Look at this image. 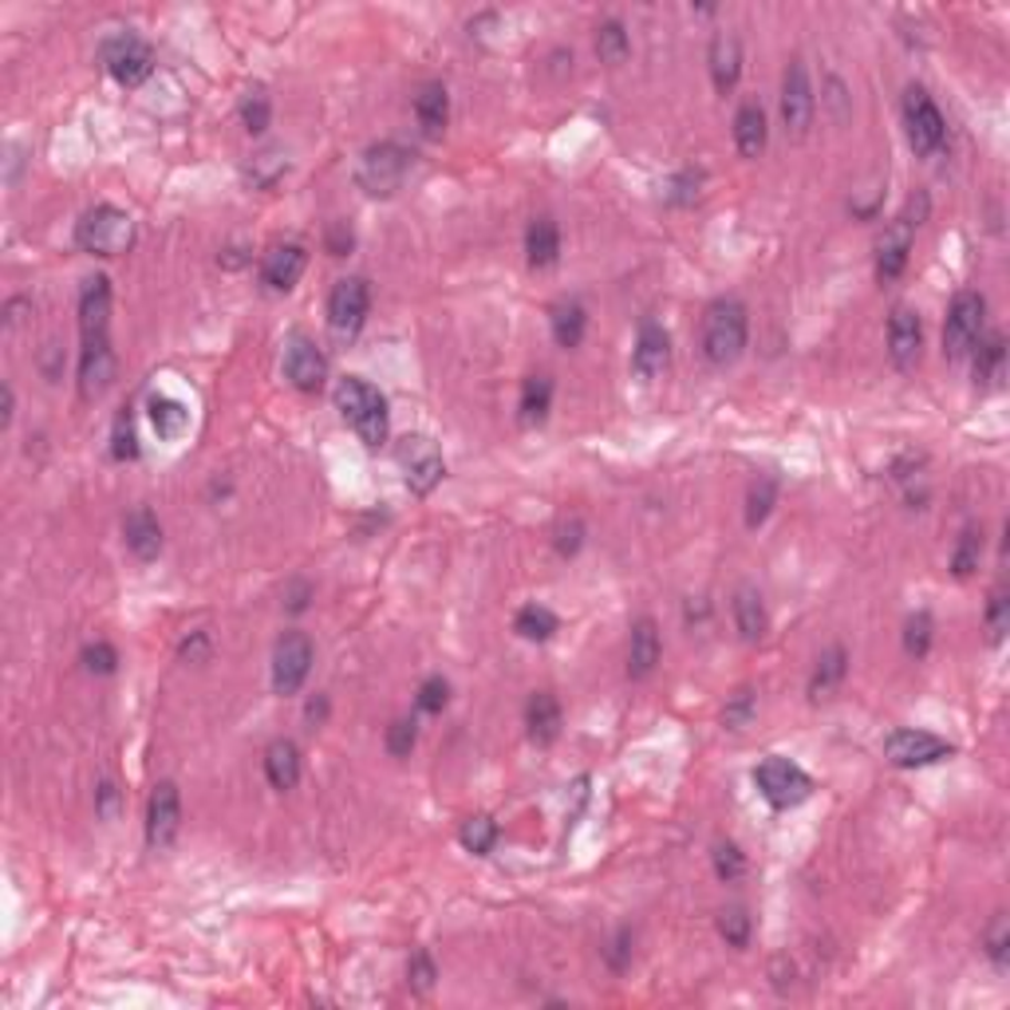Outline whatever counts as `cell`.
<instances>
[{
	"label": "cell",
	"mask_w": 1010,
	"mask_h": 1010,
	"mask_svg": "<svg viewBox=\"0 0 1010 1010\" xmlns=\"http://www.w3.org/2000/svg\"><path fill=\"white\" fill-rule=\"evenodd\" d=\"M336 411L344 414V423L359 434V442L368 451H379L391 431V411H387V399L379 396L368 379L359 376H344L336 383Z\"/></svg>",
	"instance_id": "cell-1"
},
{
	"label": "cell",
	"mask_w": 1010,
	"mask_h": 1010,
	"mask_svg": "<svg viewBox=\"0 0 1010 1010\" xmlns=\"http://www.w3.org/2000/svg\"><path fill=\"white\" fill-rule=\"evenodd\" d=\"M750 340V316H746V304L726 296L715 301L703 316V332H698V344H703V356L715 368H730L738 356L746 351Z\"/></svg>",
	"instance_id": "cell-2"
},
{
	"label": "cell",
	"mask_w": 1010,
	"mask_h": 1010,
	"mask_svg": "<svg viewBox=\"0 0 1010 1010\" xmlns=\"http://www.w3.org/2000/svg\"><path fill=\"white\" fill-rule=\"evenodd\" d=\"M75 245L92 257H119L135 245V218L119 206H92L75 221Z\"/></svg>",
	"instance_id": "cell-3"
},
{
	"label": "cell",
	"mask_w": 1010,
	"mask_h": 1010,
	"mask_svg": "<svg viewBox=\"0 0 1010 1010\" xmlns=\"http://www.w3.org/2000/svg\"><path fill=\"white\" fill-rule=\"evenodd\" d=\"M924 218H928V198L919 193V198L908 202V210L884 230V238L876 241V276H881V281H896V276L908 269L912 238H916V225Z\"/></svg>",
	"instance_id": "cell-4"
},
{
	"label": "cell",
	"mask_w": 1010,
	"mask_h": 1010,
	"mask_svg": "<svg viewBox=\"0 0 1010 1010\" xmlns=\"http://www.w3.org/2000/svg\"><path fill=\"white\" fill-rule=\"evenodd\" d=\"M396 462H399V470H403L407 490L419 497H427L442 478H446V462H442L439 442L427 439V434H407V439H399Z\"/></svg>",
	"instance_id": "cell-5"
},
{
	"label": "cell",
	"mask_w": 1010,
	"mask_h": 1010,
	"mask_svg": "<svg viewBox=\"0 0 1010 1010\" xmlns=\"http://www.w3.org/2000/svg\"><path fill=\"white\" fill-rule=\"evenodd\" d=\"M983 320H987V301L979 293H956L951 308H947L944 320V356L947 359H967L979 348V336H983Z\"/></svg>",
	"instance_id": "cell-6"
},
{
	"label": "cell",
	"mask_w": 1010,
	"mask_h": 1010,
	"mask_svg": "<svg viewBox=\"0 0 1010 1010\" xmlns=\"http://www.w3.org/2000/svg\"><path fill=\"white\" fill-rule=\"evenodd\" d=\"M407 166H411V158H407V150L399 147V143H371V147L364 150V158H359L356 182L364 186V193H371V198H391V193L403 186Z\"/></svg>",
	"instance_id": "cell-7"
},
{
	"label": "cell",
	"mask_w": 1010,
	"mask_h": 1010,
	"mask_svg": "<svg viewBox=\"0 0 1010 1010\" xmlns=\"http://www.w3.org/2000/svg\"><path fill=\"white\" fill-rule=\"evenodd\" d=\"M904 127H908V143L919 158H936L947 147V123L924 87H908L904 95Z\"/></svg>",
	"instance_id": "cell-8"
},
{
	"label": "cell",
	"mask_w": 1010,
	"mask_h": 1010,
	"mask_svg": "<svg viewBox=\"0 0 1010 1010\" xmlns=\"http://www.w3.org/2000/svg\"><path fill=\"white\" fill-rule=\"evenodd\" d=\"M754 786H758V793H762L774 809H793L813 793L809 774L801 770V766H793L790 758H778V754H770L766 762H758Z\"/></svg>",
	"instance_id": "cell-9"
},
{
	"label": "cell",
	"mask_w": 1010,
	"mask_h": 1010,
	"mask_svg": "<svg viewBox=\"0 0 1010 1010\" xmlns=\"http://www.w3.org/2000/svg\"><path fill=\"white\" fill-rule=\"evenodd\" d=\"M371 313V288L364 276H344L328 293V328L336 340H351Z\"/></svg>",
	"instance_id": "cell-10"
},
{
	"label": "cell",
	"mask_w": 1010,
	"mask_h": 1010,
	"mask_svg": "<svg viewBox=\"0 0 1010 1010\" xmlns=\"http://www.w3.org/2000/svg\"><path fill=\"white\" fill-rule=\"evenodd\" d=\"M956 746L947 738L932 735V730H916V726H904V730H892L884 738V758L901 770H919V766H936L944 758H951Z\"/></svg>",
	"instance_id": "cell-11"
},
{
	"label": "cell",
	"mask_w": 1010,
	"mask_h": 1010,
	"mask_svg": "<svg viewBox=\"0 0 1010 1010\" xmlns=\"http://www.w3.org/2000/svg\"><path fill=\"white\" fill-rule=\"evenodd\" d=\"M99 55H103L107 75L115 83H123V87H138V83L155 72V52H150L147 40L135 36V32H119V36H111L107 44H103Z\"/></svg>",
	"instance_id": "cell-12"
},
{
	"label": "cell",
	"mask_w": 1010,
	"mask_h": 1010,
	"mask_svg": "<svg viewBox=\"0 0 1010 1010\" xmlns=\"http://www.w3.org/2000/svg\"><path fill=\"white\" fill-rule=\"evenodd\" d=\"M313 671V640L304 632H285L273 648V691L296 695Z\"/></svg>",
	"instance_id": "cell-13"
},
{
	"label": "cell",
	"mask_w": 1010,
	"mask_h": 1010,
	"mask_svg": "<svg viewBox=\"0 0 1010 1010\" xmlns=\"http://www.w3.org/2000/svg\"><path fill=\"white\" fill-rule=\"evenodd\" d=\"M813 87H809V72L801 60H793L781 75V123H786V135L793 138H806L809 127H813Z\"/></svg>",
	"instance_id": "cell-14"
},
{
	"label": "cell",
	"mask_w": 1010,
	"mask_h": 1010,
	"mask_svg": "<svg viewBox=\"0 0 1010 1010\" xmlns=\"http://www.w3.org/2000/svg\"><path fill=\"white\" fill-rule=\"evenodd\" d=\"M182 825V798H178L175 781H158L155 793L147 801V845L150 849H170Z\"/></svg>",
	"instance_id": "cell-15"
},
{
	"label": "cell",
	"mask_w": 1010,
	"mask_h": 1010,
	"mask_svg": "<svg viewBox=\"0 0 1010 1010\" xmlns=\"http://www.w3.org/2000/svg\"><path fill=\"white\" fill-rule=\"evenodd\" d=\"M919 351H924V324H919V313H912L908 304H896L888 316V359L901 371H912L919 364Z\"/></svg>",
	"instance_id": "cell-16"
},
{
	"label": "cell",
	"mask_w": 1010,
	"mask_h": 1010,
	"mask_svg": "<svg viewBox=\"0 0 1010 1010\" xmlns=\"http://www.w3.org/2000/svg\"><path fill=\"white\" fill-rule=\"evenodd\" d=\"M285 376L288 383L296 387V391H304V396H313V391H320L324 387V376H328V359H324V351L316 348L308 336H293L285 348Z\"/></svg>",
	"instance_id": "cell-17"
},
{
	"label": "cell",
	"mask_w": 1010,
	"mask_h": 1010,
	"mask_svg": "<svg viewBox=\"0 0 1010 1010\" xmlns=\"http://www.w3.org/2000/svg\"><path fill=\"white\" fill-rule=\"evenodd\" d=\"M115 371H119V359H115V348H111V336L107 340H92L83 344L80 351V396L92 403V399L107 396V387L115 383Z\"/></svg>",
	"instance_id": "cell-18"
},
{
	"label": "cell",
	"mask_w": 1010,
	"mask_h": 1010,
	"mask_svg": "<svg viewBox=\"0 0 1010 1010\" xmlns=\"http://www.w3.org/2000/svg\"><path fill=\"white\" fill-rule=\"evenodd\" d=\"M80 336L83 344L107 340L111 336V281L87 276L80 288Z\"/></svg>",
	"instance_id": "cell-19"
},
{
	"label": "cell",
	"mask_w": 1010,
	"mask_h": 1010,
	"mask_svg": "<svg viewBox=\"0 0 1010 1010\" xmlns=\"http://www.w3.org/2000/svg\"><path fill=\"white\" fill-rule=\"evenodd\" d=\"M308 269V249L288 241V245H273L261 257V285L273 288V293H288Z\"/></svg>",
	"instance_id": "cell-20"
},
{
	"label": "cell",
	"mask_w": 1010,
	"mask_h": 1010,
	"mask_svg": "<svg viewBox=\"0 0 1010 1010\" xmlns=\"http://www.w3.org/2000/svg\"><path fill=\"white\" fill-rule=\"evenodd\" d=\"M667 364H671V336L663 332V324L643 320L632 348V371L640 379H655L667 371Z\"/></svg>",
	"instance_id": "cell-21"
},
{
	"label": "cell",
	"mask_w": 1010,
	"mask_h": 1010,
	"mask_svg": "<svg viewBox=\"0 0 1010 1010\" xmlns=\"http://www.w3.org/2000/svg\"><path fill=\"white\" fill-rule=\"evenodd\" d=\"M660 624H655L652 616H640L632 624V635H628V675L632 680H648L655 671V663H660Z\"/></svg>",
	"instance_id": "cell-22"
},
{
	"label": "cell",
	"mask_w": 1010,
	"mask_h": 1010,
	"mask_svg": "<svg viewBox=\"0 0 1010 1010\" xmlns=\"http://www.w3.org/2000/svg\"><path fill=\"white\" fill-rule=\"evenodd\" d=\"M123 537H127V549L138 560H155L162 553V525H158V517L150 514L147 505H138V509H130L123 517Z\"/></svg>",
	"instance_id": "cell-23"
},
{
	"label": "cell",
	"mask_w": 1010,
	"mask_h": 1010,
	"mask_svg": "<svg viewBox=\"0 0 1010 1010\" xmlns=\"http://www.w3.org/2000/svg\"><path fill=\"white\" fill-rule=\"evenodd\" d=\"M560 723H565V711H560L557 695H553V691H537V695L529 698V707H525V726H529V738L537 746L557 743Z\"/></svg>",
	"instance_id": "cell-24"
},
{
	"label": "cell",
	"mask_w": 1010,
	"mask_h": 1010,
	"mask_svg": "<svg viewBox=\"0 0 1010 1010\" xmlns=\"http://www.w3.org/2000/svg\"><path fill=\"white\" fill-rule=\"evenodd\" d=\"M414 119H419L427 138H439L446 130V123H451V95H446V87L439 80L419 87V95H414Z\"/></svg>",
	"instance_id": "cell-25"
},
{
	"label": "cell",
	"mask_w": 1010,
	"mask_h": 1010,
	"mask_svg": "<svg viewBox=\"0 0 1010 1010\" xmlns=\"http://www.w3.org/2000/svg\"><path fill=\"white\" fill-rule=\"evenodd\" d=\"M707 64H711V80H715V87L726 95L738 83V75H743V48H738V40L730 36V32H718V36L711 40Z\"/></svg>",
	"instance_id": "cell-26"
},
{
	"label": "cell",
	"mask_w": 1010,
	"mask_h": 1010,
	"mask_svg": "<svg viewBox=\"0 0 1010 1010\" xmlns=\"http://www.w3.org/2000/svg\"><path fill=\"white\" fill-rule=\"evenodd\" d=\"M147 414H150L155 434L166 442H178L186 431H190V411H186V403L175 396H166V391H155V396H150Z\"/></svg>",
	"instance_id": "cell-27"
},
{
	"label": "cell",
	"mask_w": 1010,
	"mask_h": 1010,
	"mask_svg": "<svg viewBox=\"0 0 1010 1010\" xmlns=\"http://www.w3.org/2000/svg\"><path fill=\"white\" fill-rule=\"evenodd\" d=\"M766 138H770V127H766V111L762 103H743L735 115V147L743 158H758L766 150Z\"/></svg>",
	"instance_id": "cell-28"
},
{
	"label": "cell",
	"mask_w": 1010,
	"mask_h": 1010,
	"mask_svg": "<svg viewBox=\"0 0 1010 1010\" xmlns=\"http://www.w3.org/2000/svg\"><path fill=\"white\" fill-rule=\"evenodd\" d=\"M265 778L273 790H293L296 781H301V750H296V743H288V738H276L273 746L265 750Z\"/></svg>",
	"instance_id": "cell-29"
},
{
	"label": "cell",
	"mask_w": 1010,
	"mask_h": 1010,
	"mask_svg": "<svg viewBox=\"0 0 1010 1010\" xmlns=\"http://www.w3.org/2000/svg\"><path fill=\"white\" fill-rule=\"evenodd\" d=\"M525 253L533 269H549L560 261V230L553 218H533L525 230Z\"/></svg>",
	"instance_id": "cell-30"
},
{
	"label": "cell",
	"mask_w": 1010,
	"mask_h": 1010,
	"mask_svg": "<svg viewBox=\"0 0 1010 1010\" xmlns=\"http://www.w3.org/2000/svg\"><path fill=\"white\" fill-rule=\"evenodd\" d=\"M549 324H553V340L560 344V348H580V340H585L588 332V313L580 301H560L549 308Z\"/></svg>",
	"instance_id": "cell-31"
},
{
	"label": "cell",
	"mask_w": 1010,
	"mask_h": 1010,
	"mask_svg": "<svg viewBox=\"0 0 1010 1010\" xmlns=\"http://www.w3.org/2000/svg\"><path fill=\"white\" fill-rule=\"evenodd\" d=\"M735 628L746 643H762L766 628H770V616H766L762 597L754 588H738L735 597Z\"/></svg>",
	"instance_id": "cell-32"
},
{
	"label": "cell",
	"mask_w": 1010,
	"mask_h": 1010,
	"mask_svg": "<svg viewBox=\"0 0 1010 1010\" xmlns=\"http://www.w3.org/2000/svg\"><path fill=\"white\" fill-rule=\"evenodd\" d=\"M845 671H849V652L845 648H829L825 655L818 660L813 667V680H809V698H829L841 683H845Z\"/></svg>",
	"instance_id": "cell-33"
},
{
	"label": "cell",
	"mask_w": 1010,
	"mask_h": 1010,
	"mask_svg": "<svg viewBox=\"0 0 1010 1010\" xmlns=\"http://www.w3.org/2000/svg\"><path fill=\"white\" fill-rule=\"evenodd\" d=\"M549 407H553V379L549 376H529L522 383V423L525 427H541L549 419Z\"/></svg>",
	"instance_id": "cell-34"
},
{
	"label": "cell",
	"mask_w": 1010,
	"mask_h": 1010,
	"mask_svg": "<svg viewBox=\"0 0 1010 1010\" xmlns=\"http://www.w3.org/2000/svg\"><path fill=\"white\" fill-rule=\"evenodd\" d=\"M1002 379H1007V340L991 336L975 356V383L983 391H995V387H1002Z\"/></svg>",
	"instance_id": "cell-35"
},
{
	"label": "cell",
	"mask_w": 1010,
	"mask_h": 1010,
	"mask_svg": "<svg viewBox=\"0 0 1010 1010\" xmlns=\"http://www.w3.org/2000/svg\"><path fill=\"white\" fill-rule=\"evenodd\" d=\"M557 628H560V620L545 604H525L522 612L514 616V632L522 635V640H529V643L553 640V635H557Z\"/></svg>",
	"instance_id": "cell-36"
},
{
	"label": "cell",
	"mask_w": 1010,
	"mask_h": 1010,
	"mask_svg": "<svg viewBox=\"0 0 1010 1010\" xmlns=\"http://www.w3.org/2000/svg\"><path fill=\"white\" fill-rule=\"evenodd\" d=\"M628 52H632V40H628L624 24L620 20H604V24L597 28V55L604 60V64H624Z\"/></svg>",
	"instance_id": "cell-37"
},
{
	"label": "cell",
	"mask_w": 1010,
	"mask_h": 1010,
	"mask_svg": "<svg viewBox=\"0 0 1010 1010\" xmlns=\"http://www.w3.org/2000/svg\"><path fill=\"white\" fill-rule=\"evenodd\" d=\"M497 837H502V829H497V821L494 818H470L466 825H462V833H459V841H462V849L466 853H474V856H486V853H494V845H497Z\"/></svg>",
	"instance_id": "cell-38"
},
{
	"label": "cell",
	"mask_w": 1010,
	"mask_h": 1010,
	"mask_svg": "<svg viewBox=\"0 0 1010 1010\" xmlns=\"http://www.w3.org/2000/svg\"><path fill=\"white\" fill-rule=\"evenodd\" d=\"M979 557H983V529H964L959 533V545L956 553H951V572H956L959 580H967L975 569H979Z\"/></svg>",
	"instance_id": "cell-39"
},
{
	"label": "cell",
	"mask_w": 1010,
	"mask_h": 1010,
	"mask_svg": "<svg viewBox=\"0 0 1010 1010\" xmlns=\"http://www.w3.org/2000/svg\"><path fill=\"white\" fill-rule=\"evenodd\" d=\"M774 502H778V482L774 478H758L750 486V494H746V525L750 529H758V525L770 517Z\"/></svg>",
	"instance_id": "cell-40"
},
{
	"label": "cell",
	"mask_w": 1010,
	"mask_h": 1010,
	"mask_svg": "<svg viewBox=\"0 0 1010 1010\" xmlns=\"http://www.w3.org/2000/svg\"><path fill=\"white\" fill-rule=\"evenodd\" d=\"M932 632H936V624H932L928 612L908 616V624H904V652H908L912 660H924V655L932 652Z\"/></svg>",
	"instance_id": "cell-41"
},
{
	"label": "cell",
	"mask_w": 1010,
	"mask_h": 1010,
	"mask_svg": "<svg viewBox=\"0 0 1010 1010\" xmlns=\"http://www.w3.org/2000/svg\"><path fill=\"white\" fill-rule=\"evenodd\" d=\"M111 454L119 462H135L138 459V431H135V414L119 411L115 419V431H111Z\"/></svg>",
	"instance_id": "cell-42"
},
{
	"label": "cell",
	"mask_w": 1010,
	"mask_h": 1010,
	"mask_svg": "<svg viewBox=\"0 0 1010 1010\" xmlns=\"http://www.w3.org/2000/svg\"><path fill=\"white\" fill-rule=\"evenodd\" d=\"M269 119H273V103H269V95L261 92H249L245 99H241V123H245L249 135H261V130H269Z\"/></svg>",
	"instance_id": "cell-43"
},
{
	"label": "cell",
	"mask_w": 1010,
	"mask_h": 1010,
	"mask_svg": "<svg viewBox=\"0 0 1010 1010\" xmlns=\"http://www.w3.org/2000/svg\"><path fill=\"white\" fill-rule=\"evenodd\" d=\"M983 947H987V956L995 959V967H1007V951H1010V919L1002 916H991V924H987V932H983Z\"/></svg>",
	"instance_id": "cell-44"
},
{
	"label": "cell",
	"mask_w": 1010,
	"mask_h": 1010,
	"mask_svg": "<svg viewBox=\"0 0 1010 1010\" xmlns=\"http://www.w3.org/2000/svg\"><path fill=\"white\" fill-rule=\"evenodd\" d=\"M288 170V162L281 158V150H261L253 162H249V182L253 186H273L276 178L285 175Z\"/></svg>",
	"instance_id": "cell-45"
},
{
	"label": "cell",
	"mask_w": 1010,
	"mask_h": 1010,
	"mask_svg": "<svg viewBox=\"0 0 1010 1010\" xmlns=\"http://www.w3.org/2000/svg\"><path fill=\"white\" fill-rule=\"evenodd\" d=\"M414 743H419V723L414 718H396L387 726V754L391 758H407L414 750Z\"/></svg>",
	"instance_id": "cell-46"
},
{
	"label": "cell",
	"mask_w": 1010,
	"mask_h": 1010,
	"mask_svg": "<svg viewBox=\"0 0 1010 1010\" xmlns=\"http://www.w3.org/2000/svg\"><path fill=\"white\" fill-rule=\"evenodd\" d=\"M1010 628V597L1007 588H995L991 592V604H987V640L999 643Z\"/></svg>",
	"instance_id": "cell-47"
},
{
	"label": "cell",
	"mask_w": 1010,
	"mask_h": 1010,
	"mask_svg": "<svg viewBox=\"0 0 1010 1010\" xmlns=\"http://www.w3.org/2000/svg\"><path fill=\"white\" fill-rule=\"evenodd\" d=\"M715 873H718V881H738V876L746 873V856H743V849L735 845V841H723V845H715Z\"/></svg>",
	"instance_id": "cell-48"
},
{
	"label": "cell",
	"mask_w": 1010,
	"mask_h": 1010,
	"mask_svg": "<svg viewBox=\"0 0 1010 1010\" xmlns=\"http://www.w3.org/2000/svg\"><path fill=\"white\" fill-rule=\"evenodd\" d=\"M718 932H723V939L730 947H746L750 944V916H746V908H730L718 916Z\"/></svg>",
	"instance_id": "cell-49"
},
{
	"label": "cell",
	"mask_w": 1010,
	"mask_h": 1010,
	"mask_svg": "<svg viewBox=\"0 0 1010 1010\" xmlns=\"http://www.w3.org/2000/svg\"><path fill=\"white\" fill-rule=\"evenodd\" d=\"M419 711H427V715H442V707L451 703V683L442 680V675H431V680L419 687Z\"/></svg>",
	"instance_id": "cell-50"
},
{
	"label": "cell",
	"mask_w": 1010,
	"mask_h": 1010,
	"mask_svg": "<svg viewBox=\"0 0 1010 1010\" xmlns=\"http://www.w3.org/2000/svg\"><path fill=\"white\" fill-rule=\"evenodd\" d=\"M83 667L92 671V675H111V671L119 667V652H115L107 640L87 643V648H83Z\"/></svg>",
	"instance_id": "cell-51"
},
{
	"label": "cell",
	"mask_w": 1010,
	"mask_h": 1010,
	"mask_svg": "<svg viewBox=\"0 0 1010 1010\" xmlns=\"http://www.w3.org/2000/svg\"><path fill=\"white\" fill-rule=\"evenodd\" d=\"M434 979H439V967H434V959L427 956V951H414L411 964H407V983H411L419 995H427L434 987Z\"/></svg>",
	"instance_id": "cell-52"
},
{
	"label": "cell",
	"mask_w": 1010,
	"mask_h": 1010,
	"mask_svg": "<svg viewBox=\"0 0 1010 1010\" xmlns=\"http://www.w3.org/2000/svg\"><path fill=\"white\" fill-rule=\"evenodd\" d=\"M750 715H754V691L750 687L735 691L730 703H726V711H723V723L730 726V730H743V726L750 723Z\"/></svg>",
	"instance_id": "cell-53"
},
{
	"label": "cell",
	"mask_w": 1010,
	"mask_h": 1010,
	"mask_svg": "<svg viewBox=\"0 0 1010 1010\" xmlns=\"http://www.w3.org/2000/svg\"><path fill=\"white\" fill-rule=\"evenodd\" d=\"M698 186H703V170H683V175H675V182H671L667 202L671 206H691L698 198Z\"/></svg>",
	"instance_id": "cell-54"
},
{
	"label": "cell",
	"mask_w": 1010,
	"mask_h": 1010,
	"mask_svg": "<svg viewBox=\"0 0 1010 1010\" xmlns=\"http://www.w3.org/2000/svg\"><path fill=\"white\" fill-rule=\"evenodd\" d=\"M328 253L332 257H348L351 253V245H356V238H351V230L344 225V221H336V225H328Z\"/></svg>",
	"instance_id": "cell-55"
},
{
	"label": "cell",
	"mask_w": 1010,
	"mask_h": 1010,
	"mask_svg": "<svg viewBox=\"0 0 1010 1010\" xmlns=\"http://www.w3.org/2000/svg\"><path fill=\"white\" fill-rule=\"evenodd\" d=\"M628 956H632V932L624 928L620 936L612 939V947H608V964H612V971H624Z\"/></svg>",
	"instance_id": "cell-56"
},
{
	"label": "cell",
	"mask_w": 1010,
	"mask_h": 1010,
	"mask_svg": "<svg viewBox=\"0 0 1010 1010\" xmlns=\"http://www.w3.org/2000/svg\"><path fill=\"white\" fill-rule=\"evenodd\" d=\"M580 537H585V529H580V522H569L557 529V553L560 557H572V553L580 549Z\"/></svg>",
	"instance_id": "cell-57"
},
{
	"label": "cell",
	"mask_w": 1010,
	"mask_h": 1010,
	"mask_svg": "<svg viewBox=\"0 0 1010 1010\" xmlns=\"http://www.w3.org/2000/svg\"><path fill=\"white\" fill-rule=\"evenodd\" d=\"M324 715H328V698L320 695V698H313V703H308V723H313V730L324 723Z\"/></svg>",
	"instance_id": "cell-58"
},
{
	"label": "cell",
	"mask_w": 1010,
	"mask_h": 1010,
	"mask_svg": "<svg viewBox=\"0 0 1010 1010\" xmlns=\"http://www.w3.org/2000/svg\"><path fill=\"white\" fill-rule=\"evenodd\" d=\"M202 652H206V632L193 635V643H190V640L182 643V655H186V660H198Z\"/></svg>",
	"instance_id": "cell-59"
},
{
	"label": "cell",
	"mask_w": 1010,
	"mask_h": 1010,
	"mask_svg": "<svg viewBox=\"0 0 1010 1010\" xmlns=\"http://www.w3.org/2000/svg\"><path fill=\"white\" fill-rule=\"evenodd\" d=\"M304 604H308V585H296V592L288 597V608H293V612H304Z\"/></svg>",
	"instance_id": "cell-60"
}]
</instances>
